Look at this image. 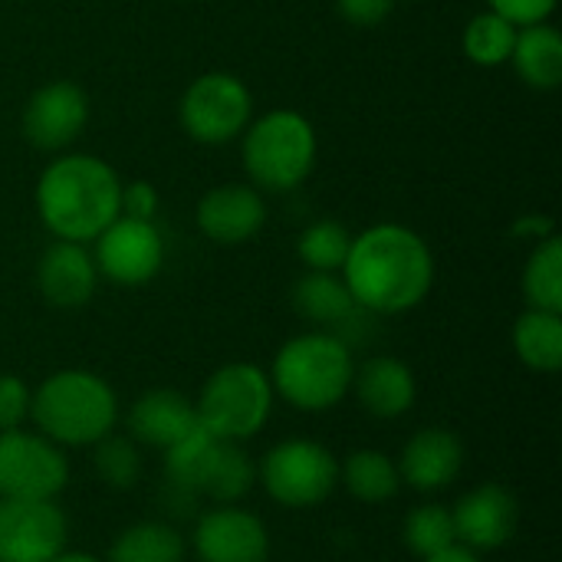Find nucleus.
Segmentation results:
<instances>
[{
  "label": "nucleus",
  "mask_w": 562,
  "mask_h": 562,
  "mask_svg": "<svg viewBox=\"0 0 562 562\" xmlns=\"http://www.w3.org/2000/svg\"><path fill=\"white\" fill-rule=\"evenodd\" d=\"M260 481L283 507H316L336 491L339 464L316 441H283L260 461Z\"/></svg>",
  "instance_id": "6e6552de"
},
{
  "label": "nucleus",
  "mask_w": 562,
  "mask_h": 562,
  "mask_svg": "<svg viewBox=\"0 0 562 562\" xmlns=\"http://www.w3.org/2000/svg\"><path fill=\"white\" fill-rule=\"evenodd\" d=\"M514 40H517V26L510 20H504L501 13L487 10V13H477L468 23V30H464V53L477 66H501V63L510 59Z\"/></svg>",
  "instance_id": "bb28decb"
},
{
  "label": "nucleus",
  "mask_w": 562,
  "mask_h": 562,
  "mask_svg": "<svg viewBox=\"0 0 562 562\" xmlns=\"http://www.w3.org/2000/svg\"><path fill=\"white\" fill-rule=\"evenodd\" d=\"M254 112L247 86L231 72H207L194 79L181 99V125L194 142L221 145L237 138Z\"/></svg>",
  "instance_id": "9d476101"
},
{
  "label": "nucleus",
  "mask_w": 562,
  "mask_h": 562,
  "mask_svg": "<svg viewBox=\"0 0 562 562\" xmlns=\"http://www.w3.org/2000/svg\"><path fill=\"white\" fill-rule=\"evenodd\" d=\"M158 211V194L148 181H132L119 191V214L135 221H151Z\"/></svg>",
  "instance_id": "473e14b6"
},
{
  "label": "nucleus",
  "mask_w": 562,
  "mask_h": 562,
  "mask_svg": "<svg viewBox=\"0 0 562 562\" xmlns=\"http://www.w3.org/2000/svg\"><path fill=\"white\" fill-rule=\"evenodd\" d=\"M270 385L303 412H326L352 385V352L329 333L296 336L280 349Z\"/></svg>",
  "instance_id": "20e7f679"
},
{
  "label": "nucleus",
  "mask_w": 562,
  "mask_h": 562,
  "mask_svg": "<svg viewBox=\"0 0 562 562\" xmlns=\"http://www.w3.org/2000/svg\"><path fill=\"white\" fill-rule=\"evenodd\" d=\"M36 283L53 306L76 310L95 293V260L86 254L82 244L56 240L36 267Z\"/></svg>",
  "instance_id": "a211bd4d"
},
{
  "label": "nucleus",
  "mask_w": 562,
  "mask_h": 562,
  "mask_svg": "<svg viewBox=\"0 0 562 562\" xmlns=\"http://www.w3.org/2000/svg\"><path fill=\"white\" fill-rule=\"evenodd\" d=\"M524 293L530 310H550V313H562V240L560 237H547L527 270H524Z\"/></svg>",
  "instance_id": "a878e982"
},
{
  "label": "nucleus",
  "mask_w": 562,
  "mask_h": 562,
  "mask_svg": "<svg viewBox=\"0 0 562 562\" xmlns=\"http://www.w3.org/2000/svg\"><path fill=\"white\" fill-rule=\"evenodd\" d=\"M342 280L362 310L405 313L428 296L435 283V260L415 231L379 224L352 240Z\"/></svg>",
  "instance_id": "f257e3e1"
},
{
  "label": "nucleus",
  "mask_w": 562,
  "mask_h": 562,
  "mask_svg": "<svg viewBox=\"0 0 562 562\" xmlns=\"http://www.w3.org/2000/svg\"><path fill=\"white\" fill-rule=\"evenodd\" d=\"M461 464H464V448L458 435L445 428H425L402 448L398 474L415 491L428 494V491L448 487L461 474Z\"/></svg>",
  "instance_id": "6ab92c4d"
},
{
  "label": "nucleus",
  "mask_w": 562,
  "mask_h": 562,
  "mask_svg": "<svg viewBox=\"0 0 562 562\" xmlns=\"http://www.w3.org/2000/svg\"><path fill=\"white\" fill-rule=\"evenodd\" d=\"M198 408L171 389L142 395L128 412V431L135 441L171 451L198 431Z\"/></svg>",
  "instance_id": "f3484780"
},
{
  "label": "nucleus",
  "mask_w": 562,
  "mask_h": 562,
  "mask_svg": "<svg viewBox=\"0 0 562 562\" xmlns=\"http://www.w3.org/2000/svg\"><path fill=\"white\" fill-rule=\"evenodd\" d=\"M198 408V425L221 441H244L257 435L273 408V385L270 375L257 366L234 362L217 369L204 392Z\"/></svg>",
  "instance_id": "39448f33"
},
{
  "label": "nucleus",
  "mask_w": 562,
  "mask_h": 562,
  "mask_svg": "<svg viewBox=\"0 0 562 562\" xmlns=\"http://www.w3.org/2000/svg\"><path fill=\"white\" fill-rule=\"evenodd\" d=\"M359 402L375 418H398L415 405V375L392 356L369 359L356 375Z\"/></svg>",
  "instance_id": "aec40b11"
},
{
  "label": "nucleus",
  "mask_w": 562,
  "mask_h": 562,
  "mask_svg": "<svg viewBox=\"0 0 562 562\" xmlns=\"http://www.w3.org/2000/svg\"><path fill=\"white\" fill-rule=\"evenodd\" d=\"M165 260L161 234L151 221L135 217H115L99 237H95V270H102L112 283L138 286L148 283Z\"/></svg>",
  "instance_id": "f8f14e48"
},
{
  "label": "nucleus",
  "mask_w": 562,
  "mask_h": 562,
  "mask_svg": "<svg viewBox=\"0 0 562 562\" xmlns=\"http://www.w3.org/2000/svg\"><path fill=\"white\" fill-rule=\"evenodd\" d=\"M458 543L468 550H497L517 530V501L501 484L474 487L451 510Z\"/></svg>",
  "instance_id": "2eb2a0df"
},
{
  "label": "nucleus",
  "mask_w": 562,
  "mask_h": 562,
  "mask_svg": "<svg viewBox=\"0 0 562 562\" xmlns=\"http://www.w3.org/2000/svg\"><path fill=\"white\" fill-rule=\"evenodd\" d=\"M66 547V517L53 501L0 497V562H49Z\"/></svg>",
  "instance_id": "9b49d317"
},
{
  "label": "nucleus",
  "mask_w": 562,
  "mask_h": 562,
  "mask_svg": "<svg viewBox=\"0 0 562 562\" xmlns=\"http://www.w3.org/2000/svg\"><path fill=\"white\" fill-rule=\"evenodd\" d=\"M293 310L319 326H346L362 306L352 300L346 280H339L336 273L310 270L303 280L293 283Z\"/></svg>",
  "instance_id": "412c9836"
},
{
  "label": "nucleus",
  "mask_w": 562,
  "mask_h": 562,
  "mask_svg": "<svg viewBox=\"0 0 562 562\" xmlns=\"http://www.w3.org/2000/svg\"><path fill=\"white\" fill-rule=\"evenodd\" d=\"M119 191L122 181L102 158L66 155L43 171L36 211L59 240L86 244L119 217Z\"/></svg>",
  "instance_id": "f03ea898"
},
{
  "label": "nucleus",
  "mask_w": 562,
  "mask_h": 562,
  "mask_svg": "<svg viewBox=\"0 0 562 562\" xmlns=\"http://www.w3.org/2000/svg\"><path fill=\"white\" fill-rule=\"evenodd\" d=\"M263 221H267L263 201L247 184L214 188L198 204V227L214 244H244V240L257 237Z\"/></svg>",
  "instance_id": "dca6fc26"
},
{
  "label": "nucleus",
  "mask_w": 562,
  "mask_h": 562,
  "mask_svg": "<svg viewBox=\"0 0 562 562\" xmlns=\"http://www.w3.org/2000/svg\"><path fill=\"white\" fill-rule=\"evenodd\" d=\"M316 161V132L313 125L290 109H277L250 125L244 138V168L247 175L270 188H296Z\"/></svg>",
  "instance_id": "423d86ee"
},
{
  "label": "nucleus",
  "mask_w": 562,
  "mask_h": 562,
  "mask_svg": "<svg viewBox=\"0 0 562 562\" xmlns=\"http://www.w3.org/2000/svg\"><path fill=\"white\" fill-rule=\"evenodd\" d=\"M95 471L99 477L115 487V491H128L138 484L142 477V454L135 448L132 438H122V435H105L95 441Z\"/></svg>",
  "instance_id": "c756f323"
},
{
  "label": "nucleus",
  "mask_w": 562,
  "mask_h": 562,
  "mask_svg": "<svg viewBox=\"0 0 562 562\" xmlns=\"http://www.w3.org/2000/svg\"><path fill=\"white\" fill-rule=\"evenodd\" d=\"M517 356L537 372H557L562 366V316L550 310H527L514 326Z\"/></svg>",
  "instance_id": "5701e85b"
},
{
  "label": "nucleus",
  "mask_w": 562,
  "mask_h": 562,
  "mask_svg": "<svg viewBox=\"0 0 562 562\" xmlns=\"http://www.w3.org/2000/svg\"><path fill=\"white\" fill-rule=\"evenodd\" d=\"M520 79L533 89H557L562 82V36L547 23L524 26L510 53Z\"/></svg>",
  "instance_id": "4be33fe9"
},
{
  "label": "nucleus",
  "mask_w": 562,
  "mask_h": 562,
  "mask_svg": "<svg viewBox=\"0 0 562 562\" xmlns=\"http://www.w3.org/2000/svg\"><path fill=\"white\" fill-rule=\"evenodd\" d=\"M69 481L63 451L20 428L0 431V497L13 501H53Z\"/></svg>",
  "instance_id": "1a4fd4ad"
},
{
  "label": "nucleus",
  "mask_w": 562,
  "mask_h": 562,
  "mask_svg": "<svg viewBox=\"0 0 562 562\" xmlns=\"http://www.w3.org/2000/svg\"><path fill=\"white\" fill-rule=\"evenodd\" d=\"M339 477L349 487V494L366 501V504L392 501L398 494V487H402L398 464L392 458H385L382 451H356V454H349L346 464L339 468Z\"/></svg>",
  "instance_id": "b1692460"
},
{
  "label": "nucleus",
  "mask_w": 562,
  "mask_h": 562,
  "mask_svg": "<svg viewBox=\"0 0 562 562\" xmlns=\"http://www.w3.org/2000/svg\"><path fill=\"white\" fill-rule=\"evenodd\" d=\"M194 550L201 562H267V527L231 504L201 514L194 527Z\"/></svg>",
  "instance_id": "ddd939ff"
},
{
  "label": "nucleus",
  "mask_w": 562,
  "mask_h": 562,
  "mask_svg": "<svg viewBox=\"0 0 562 562\" xmlns=\"http://www.w3.org/2000/svg\"><path fill=\"white\" fill-rule=\"evenodd\" d=\"M49 562H99L95 557H86V553H59L56 560Z\"/></svg>",
  "instance_id": "c9c22d12"
},
{
  "label": "nucleus",
  "mask_w": 562,
  "mask_h": 562,
  "mask_svg": "<svg viewBox=\"0 0 562 562\" xmlns=\"http://www.w3.org/2000/svg\"><path fill=\"white\" fill-rule=\"evenodd\" d=\"M405 543L412 553H418L422 560L438 557L451 547H458V533H454V517L448 507L441 504H428L408 514L405 520Z\"/></svg>",
  "instance_id": "cd10ccee"
},
{
  "label": "nucleus",
  "mask_w": 562,
  "mask_h": 562,
  "mask_svg": "<svg viewBox=\"0 0 562 562\" xmlns=\"http://www.w3.org/2000/svg\"><path fill=\"white\" fill-rule=\"evenodd\" d=\"M184 540L168 524H135L109 550V562H181Z\"/></svg>",
  "instance_id": "393cba45"
},
{
  "label": "nucleus",
  "mask_w": 562,
  "mask_h": 562,
  "mask_svg": "<svg viewBox=\"0 0 562 562\" xmlns=\"http://www.w3.org/2000/svg\"><path fill=\"white\" fill-rule=\"evenodd\" d=\"M165 477L198 497L204 494L217 504H234L250 491L254 468L237 441H221L198 428L178 448L165 451Z\"/></svg>",
  "instance_id": "0eeeda50"
},
{
  "label": "nucleus",
  "mask_w": 562,
  "mask_h": 562,
  "mask_svg": "<svg viewBox=\"0 0 562 562\" xmlns=\"http://www.w3.org/2000/svg\"><path fill=\"white\" fill-rule=\"evenodd\" d=\"M425 562H481L474 557V550H468V547H451V550H445V553H438V557H428Z\"/></svg>",
  "instance_id": "f704fd0d"
},
{
  "label": "nucleus",
  "mask_w": 562,
  "mask_h": 562,
  "mask_svg": "<svg viewBox=\"0 0 562 562\" xmlns=\"http://www.w3.org/2000/svg\"><path fill=\"white\" fill-rule=\"evenodd\" d=\"M491 10L510 20L514 26H533L557 10V0H491Z\"/></svg>",
  "instance_id": "2f4dec72"
},
{
  "label": "nucleus",
  "mask_w": 562,
  "mask_h": 562,
  "mask_svg": "<svg viewBox=\"0 0 562 562\" xmlns=\"http://www.w3.org/2000/svg\"><path fill=\"white\" fill-rule=\"evenodd\" d=\"M86 119H89V102H86L82 89L59 79V82L36 89L33 99L26 102L23 135L30 145L43 148V151H56V148H66L69 142H76Z\"/></svg>",
  "instance_id": "4468645a"
},
{
  "label": "nucleus",
  "mask_w": 562,
  "mask_h": 562,
  "mask_svg": "<svg viewBox=\"0 0 562 562\" xmlns=\"http://www.w3.org/2000/svg\"><path fill=\"white\" fill-rule=\"evenodd\" d=\"M336 3L352 26H379L395 7V0H336Z\"/></svg>",
  "instance_id": "72a5a7b5"
},
{
  "label": "nucleus",
  "mask_w": 562,
  "mask_h": 562,
  "mask_svg": "<svg viewBox=\"0 0 562 562\" xmlns=\"http://www.w3.org/2000/svg\"><path fill=\"white\" fill-rule=\"evenodd\" d=\"M349 247H352V237L342 224L336 221H319L313 227H306L300 234V260L310 267V270H319V273H336L342 270L346 257H349Z\"/></svg>",
  "instance_id": "c85d7f7f"
},
{
  "label": "nucleus",
  "mask_w": 562,
  "mask_h": 562,
  "mask_svg": "<svg viewBox=\"0 0 562 562\" xmlns=\"http://www.w3.org/2000/svg\"><path fill=\"white\" fill-rule=\"evenodd\" d=\"M30 415V389L16 375H0V431L20 428Z\"/></svg>",
  "instance_id": "7c9ffc66"
},
{
  "label": "nucleus",
  "mask_w": 562,
  "mask_h": 562,
  "mask_svg": "<svg viewBox=\"0 0 562 562\" xmlns=\"http://www.w3.org/2000/svg\"><path fill=\"white\" fill-rule=\"evenodd\" d=\"M30 415L43 438L53 445H95L115 428V392L92 372L66 369L49 375L30 395Z\"/></svg>",
  "instance_id": "7ed1b4c3"
}]
</instances>
